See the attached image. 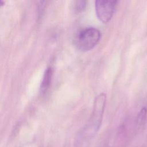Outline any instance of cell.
<instances>
[{"mask_svg": "<svg viewBox=\"0 0 147 147\" xmlns=\"http://www.w3.org/2000/svg\"><path fill=\"white\" fill-rule=\"evenodd\" d=\"M106 103L105 93L101 92L96 95L94 100L91 117L80 131L77 137V143L81 142L84 139H91L98 133L102 123Z\"/></svg>", "mask_w": 147, "mask_h": 147, "instance_id": "cell-1", "label": "cell"}, {"mask_svg": "<svg viewBox=\"0 0 147 147\" xmlns=\"http://www.w3.org/2000/svg\"><path fill=\"white\" fill-rule=\"evenodd\" d=\"M100 30L95 27H86L78 30L74 37V44L81 52L92 50L101 38Z\"/></svg>", "mask_w": 147, "mask_h": 147, "instance_id": "cell-2", "label": "cell"}, {"mask_svg": "<svg viewBox=\"0 0 147 147\" xmlns=\"http://www.w3.org/2000/svg\"><path fill=\"white\" fill-rule=\"evenodd\" d=\"M117 4V1H95V11L98 19L103 24L108 23L115 13Z\"/></svg>", "mask_w": 147, "mask_h": 147, "instance_id": "cell-3", "label": "cell"}, {"mask_svg": "<svg viewBox=\"0 0 147 147\" xmlns=\"http://www.w3.org/2000/svg\"><path fill=\"white\" fill-rule=\"evenodd\" d=\"M53 76V69L49 67L45 70L41 84L40 86V93L41 94H45L49 89Z\"/></svg>", "mask_w": 147, "mask_h": 147, "instance_id": "cell-4", "label": "cell"}, {"mask_svg": "<svg viewBox=\"0 0 147 147\" xmlns=\"http://www.w3.org/2000/svg\"><path fill=\"white\" fill-rule=\"evenodd\" d=\"M147 121V107H143L137 114L136 117V125L138 129L144 128Z\"/></svg>", "mask_w": 147, "mask_h": 147, "instance_id": "cell-5", "label": "cell"}, {"mask_svg": "<svg viewBox=\"0 0 147 147\" xmlns=\"http://www.w3.org/2000/svg\"><path fill=\"white\" fill-rule=\"evenodd\" d=\"M87 1L84 0H79L75 1L74 10L76 13H81L85 10L87 6Z\"/></svg>", "mask_w": 147, "mask_h": 147, "instance_id": "cell-6", "label": "cell"}]
</instances>
